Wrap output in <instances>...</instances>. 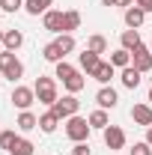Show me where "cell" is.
I'll use <instances>...</instances> for the list:
<instances>
[{
  "label": "cell",
  "mask_w": 152,
  "mask_h": 155,
  "mask_svg": "<svg viewBox=\"0 0 152 155\" xmlns=\"http://www.w3.org/2000/svg\"><path fill=\"white\" fill-rule=\"evenodd\" d=\"M90 119H84V116H69V122H66V134H69V140H75V143H84L87 137H90Z\"/></svg>",
  "instance_id": "6da1fadb"
},
{
  "label": "cell",
  "mask_w": 152,
  "mask_h": 155,
  "mask_svg": "<svg viewBox=\"0 0 152 155\" xmlns=\"http://www.w3.org/2000/svg\"><path fill=\"white\" fill-rule=\"evenodd\" d=\"M0 75L9 78V81H18L24 75V66H21V60L15 57V51H3L0 54Z\"/></svg>",
  "instance_id": "7a4b0ae2"
},
{
  "label": "cell",
  "mask_w": 152,
  "mask_h": 155,
  "mask_svg": "<svg viewBox=\"0 0 152 155\" xmlns=\"http://www.w3.org/2000/svg\"><path fill=\"white\" fill-rule=\"evenodd\" d=\"M36 98L42 104H51L54 107V101H57V87H54V81L51 78H36Z\"/></svg>",
  "instance_id": "3957f363"
},
{
  "label": "cell",
  "mask_w": 152,
  "mask_h": 155,
  "mask_svg": "<svg viewBox=\"0 0 152 155\" xmlns=\"http://www.w3.org/2000/svg\"><path fill=\"white\" fill-rule=\"evenodd\" d=\"M78 107H81V101H78V98L72 96V93H69V96H63V98H57V101H54V107H51V110H54V114H57L60 119H69V116H75V114H78Z\"/></svg>",
  "instance_id": "277c9868"
},
{
  "label": "cell",
  "mask_w": 152,
  "mask_h": 155,
  "mask_svg": "<svg viewBox=\"0 0 152 155\" xmlns=\"http://www.w3.org/2000/svg\"><path fill=\"white\" fill-rule=\"evenodd\" d=\"M33 101H36V90H30V87H15V90H12V104H15V107L30 110Z\"/></svg>",
  "instance_id": "5b68a950"
},
{
  "label": "cell",
  "mask_w": 152,
  "mask_h": 155,
  "mask_svg": "<svg viewBox=\"0 0 152 155\" xmlns=\"http://www.w3.org/2000/svg\"><path fill=\"white\" fill-rule=\"evenodd\" d=\"M131 66L137 69V72H149V69H152V51L143 48V45L134 48V51H131Z\"/></svg>",
  "instance_id": "8992f818"
},
{
  "label": "cell",
  "mask_w": 152,
  "mask_h": 155,
  "mask_svg": "<svg viewBox=\"0 0 152 155\" xmlns=\"http://www.w3.org/2000/svg\"><path fill=\"white\" fill-rule=\"evenodd\" d=\"M104 146L107 149H122L125 146V131L119 125H107L104 128Z\"/></svg>",
  "instance_id": "52a82bcc"
},
{
  "label": "cell",
  "mask_w": 152,
  "mask_h": 155,
  "mask_svg": "<svg viewBox=\"0 0 152 155\" xmlns=\"http://www.w3.org/2000/svg\"><path fill=\"white\" fill-rule=\"evenodd\" d=\"M42 24H45V30H48V33H63V12L48 9V12L42 15Z\"/></svg>",
  "instance_id": "ba28073f"
},
{
  "label": "cell",
  "mask_w": 152,
  "mask_h": 155,
  "mask_svg": "<svg viewBox=\"0 0 152 155\" xmlns=\"http://www.w3.org/2000/svg\"><path fill=\"white\" fill-rule=\"evenodd\" d=\"M95 101H98L101 110H107V107H116L119 98H116V90H114V87H101V90L95 93Z\"/></svg>",
  "instance_id": "9c48e42d"
},
{
  "label": "cell",
  "mask_w": 152,
  "mask_h": 155,
  "mask_svg": "<svg viewBox=\"0 0 152 155\" xmlns=\"http://www.w3.org/2000/svg\"><path fill=\"white\" fill-rule=\"evenodd\" d=\"M131 119L137 125H146V128H149L152 125V107L149 104H134L131 107Z\"/></svg>",
  "instance_id": "30bf717a"
},
{
  "label": "cell",
  "mask_w": 152,
  "mask_h": 155,
  "mask_svg": "<svg viewBox=\"0 0 152 155\" xmlns=\"http://www.w3.org/2000/svg\"><path fill=\"white\" fill-rule=\"evenodd\" d=\"M78 63H81V69H84L87 75H93L95 69H98V63H101V60H98V54H95V51H90V48H87V51L78 57Z\"/></svg>",
  "instance_id": "8fae6325"
},
{
  "label": "cell",
  "mask_w": 152,
  "mask_h": 155,
  "mask_svg": "<svg viewBox=\"0 0 152 155\" xmlns=\"http://www.w3.org/2000/svg\"><path fill=\"white\" fill-rule=\"evenodd\" d=\"M143 21H146V12H143L140 6H128V9H125V24H128V30H137Z\"/></svg>",
  "instance_id": "7c38bea8"
},
{
  "label": "cell",
  "mask_w": 152,
  "mask_h": 155,
  "mask_svg": "<svg viewBox=\"0 0 152 155\" xmlns=\"http://www.w3.org/2000/svg\"><path fill=\"white\" fill-rule=\"evenodd\" d=\"M140 75H143V72H137L134 66H125V69H122V87L137 90V87H140Z\"/></svg>",
  "instance_id": "4fadbf2b"
},
{
  "label": "cell",
  "mask_w": 152,
  "mask_h": 155,
  "mask_svg": "<svg viewBox=\"0 0 152 155\" xmlns=\"http://www.w3.org/2000/svg\"><path fill=\"white\" fill-rule=\"evenodd\" d=\"M57 125H60V116L54 114V110H48V114L39 116V128H42V131H48V134H51V131H57Z\"/></svg>",
  "instance_id": "5bb4252c"
},
{
  "label": "cell",
  "mask_w": 152,
  "mask_h": 155,
  "mask_svg": "<svg viewBox=\"0 0 152 155\" xmlns=\"http://www.w3.org/2000/svg\"><path fill=\"white\" fill-rule=\"evenodd\" d=\"M42 57L48 60V63H60V60L66 57V54H63V48H60V45H57V39H54L51 45H45V48H42Z\"/></svg>",
  "instance_id": "9a60e30c"
},
{
  "label": "cell",
  "mask_w": 152,
  "mask_h": 155,
  "mask_svg": "<svg viewBox=\"0 0 152 155\" xmlns=\"http://www.w3.org/2000/svg\"><path fill=\"white\" fill-rule=\"evenodd\" d=\"M78 27H81V12H78V9L63 12V30H66V33H72V30H78Z\"/></svg>",
  "instance_id": "2e32d148"
},
{
  "label": "cell",
  "mask_w": 152,
  "mask_h": 155,
  "mask_svg": "<svg viewBox=\"0 0 152 155\" xmlns=\"http://www.w3.org/2000/svg\"><path fill=\"white\" fill-rule=\"evenodd\" d=\"M3 45H6V51H18L21 45H24V36H21V30H6V36H3Z\"/></svg>",
  "instance_id": "e0dca14e"
},
{
  "label": "cell",
  "mask_w": 152,
  "mask_h": 155,
  "mask_svg": "<svg viewBox=\"0 0 152 155\" xmlns=\"http://www.w3.org/2000/svg\"><path fill=\"white\" fill-rule=\"evenodd\" d=\"M51 3H54V0H27L24 9H27L30 15H45V12L51 9Z\"/></svg>",
  "instance_id": "ac0fdd59"
},
{
  "label": "cell",
  "mask_w": 152,
  "mask_h": 155,
  "mask_svg": "<svg viewBox=\"0 0 152 155\" xmlns=\"http://www.w3.org/2000/svg\"><path fill=\"white\" fill-rule=\"evenodd\" d=\"M90 78H95L98 84H107V81L114 78V63H98V69H95Z\"/></svg>",
  "instance_id": "d6986e66"
},
{
  "label": "cell",
  "mask_w": 152,
  "mask_h": 155,
  "mask_svg": "<svg viewBox=\"0 0 152 155\" xmlns=\"http://www.w3.org/2000/svg\"><path fill=\"white\" fill-rule=\"evenodd\" d=\"M111 63H114V69H125V66H131V51H125V48H119L111 54Z\"/></svg>",
  "instance_id": "ffe728a7"
},
{
  "label": "cell",
  "mask_w": 152,
  "mask_h": 155,
  "mask_svg": "<svg viewBox=\"0 0 152 155\" xmlns=\"http://www.w3.org/2000/svg\"><path fill=\"white\" fill-rule=\"evenodd\" d=\"M15 125H18L21 131H33V128L39 125V119L30 114V110H21V116H18V122H15Z\"/></svg>",
  "instance_id": "44dd1931"
},
{
  "label": "cell",
  "mask_w": 152,
  "mask_h": 155,
  "mask_svg": "<svg viewBox=\"0 0 152 155\" xmlns=\"http://www.w3.org/2000/svg\"><path fill=\"white\" fill-rule=\"evenodd\" d=\"M140 45H143V42H140V33H137V30H125V33H122V48H125V51H134V48H140Z\"/></svg>",
  "instance_id": "7402d4cb"
},
{
  "label": "cell",
  "mask_w": 152,
  "mask_h": 155,
  "mask_svg": "<svg viewBox=\"0 0 152 155\" xmlns=\"http://www.w3.org/2000/svg\"><path fill=\"white\" fill-rule=\"evenodd\" d=\"M63 87H66V90H69V93L75 96V93H81V90L87 87V81H84V78H81V75H78V72H75V75L69 78V81H63Z\"/></svg>",
  "instance_id": "603a6c76"
},
{
  "label": "cell",
  "mask_w": 152,
  "mask_h": 155,
  "mask_svg": "<svg viewBox=\"0 0 152 155\" xmlns=\"http://www.w3.org/2000/svg\"><path fill=\"white\" fill-rule=\"evenodd\" d=\"M12 155H33V143L30 140H24V137H18L15 143H12V149H9Z\"/></svg>",
  "instance_id": "cb8c5ba5"
},
{
  "label": "cell",
  "mask_w": 152,
  "mask_h": 155,
  "mask_svg": "<svg viewBox=\"0 0 152 155\" xmlns=\"http://www.w3.org/2000/svg\"><path fill=\"white\" fill-rule=\"evenodd\" d=\"M87 48H90V51H95V54H104V51H107V39H104V36H90Z\"/></svg>",
  "instance_id": "d4e9b609"
},
{
  "label": "cell",
  "mask_w": 152,
  "mask_h": 155,
  "mask_svg": "<svg viewBox=\"0 0 152 155\" xmlns=\"http://www.w3.org/2000/svg\"><path fill=\"white\" fill-rule=\"evenodd\" d=\"M72 75H75V66H69L66 60H60V63H57V75H54V78H60V81H69Z\"/></svg>",
  "instance_id": "484cf974"
},
{
  "label": "cell",
  "mask_w": 152,
  "mask_h": 155,
  "mask_svg": "<svg viewBox=\"0 0 152 155\" xmlns=\"http://www.w3.org/2000/svg\"><path fill=\"white\" fill-rule=\"evenodd\" d=\"M90 125L104 131V128H107V114H104V110H95V114H90Z\"/></svg>",
  "instance_id": "4316f807"
},
{
  "label": "cell",
  "mask_w": 152,
  "mask_h": 155,
  "mask_svg": "<svg viewBox=\"0 0 152 155\" xmlns=\"http://www.w3.org/2000/svg\"><path fill=\"white\" fill-rule=\"evenodd\" d=\"M57 45L63 48V54H72V51H75V36H72V33H63V36L57 39Z\"/></svg>",
  "instance_id": "83f0119b"
},
{
  "label": "cell",
  "mask_w": 152,
  "mask_h": 155,
  "mask_svg": "<svg viewBox=\"0 0 152 155\" xmlns=\"http://www.w3.org/2000/svg\"><path fill=\"white\" fill-rule=\"evenodd\" d=\"M15 140H18V134H15V131H0V149H6V152H9Z\"/></svg>",
  "instance_id": "f1b7e54d"
},
{
  "label": "cell",
  "mask_w": 152,
  "mask_h": 155,
  "mask_svg": "<svg viewBox=\"0 0 152 155\" xmlns=\"http://www.w3.org/2000/svg\"><path fill=\"white\" fill-rule=\"evenodd\" d=\"M21 6H24V0H0V9L3 12H18Z\"/></svg>",
  "instance_id": "f546056e"
},
{
  "label": "cell",
  "mask_w": 152,
  "mask_h": 155,
  "mask_svg": "<svg viewBox=\"0 0 152 155\" xmlns=\"http://www.w3.org/2000/svg\"><path fill=\"white\" fill-rule=\"evenodd\" d=\"M131 155H152V146H149V143H134Z\"/></svg>",
  "instance_id": "4dcf8cb0"
},
{
  "label": "cell",
  "mask_w": 152,
  "mask_h": 155,
  "mask_svg": "<svg viewBox=\"0 0 152 155\" xmlns=\"http://www.w3.org/2000/svg\"><path fill=\"white\" fill-rule=\"evenodd\" d=\"M72 155H93V149H90V143L84 140V143H75V149H72Z\"/></svg>",
  "instance_id": "1f68e13d"
},
{
  "label": "cell",
  "mask_w": 152,
  "mask_h": 155,
  "mask_svg": "<svg viewBox=\"0 0 152 155\" xmlns=\"http://www.w3.org/2000/svg\"><path fill=\"white\" fill-rule=\"evenodd\" d=\"M134 6H140L143 12H152V0H134Z\"/></svg>",
  "instance_id": "d6a6232c"
},
{
  "label": "cell",
  "mask_w": 152,
  "mask_h": 155,
  "mask_svg": "<svg viewBox=\"0 0 152 155\" xmlns=\"http://www.w3.org/2000/svg\"><path fill=\"white\" fill-rule=\"evenodd\" d=\"M131 3H134V0H114V6H125V9H128Z\"/></svg>",
  "instance_id": "836d02e7"
},
{
  "label": "cell",
  "mask_w": 152,
  "mask_h": 155,
  "mask_svg": "<svg viewBox=\"0 0 152 155\" xmlns=\"http://www.w3.org/2000/svg\"><path fill=\"white\" fill-rule=\"evenodd\" d=\"M146 143H149V146H152V125H149V128H146Z\"/></svg>",
  "instance_id": "e575fe53"
},
{
  "label": "cell",
  "mask_w": 152,
  "mask_h": 155,
  "mask_svg": "<svg viewBox=\"0 0 152 155\" xmlns=\"http://www.w3.org/2000/svg\"><path fill=\"white\" fill-rule=\"evenodd\" d=\"M3 36H6V33H3V30H0V45H3Z\"/></svg>",
  "instance_id": "d590c367"
},
{
  "label": "cell",
  "mask_w": 152,
  "mask_h": 155,
  "mask_svg": "<svg viewBox=\"0 0 152 155\" xmlns=\"http://www.w3.org/2000/svg\"><path fill=\"white\" fill-rule=\"evenodd\" d=\"M149 101H152V87H149Z\"/></svg>",
  "instance_id": "8d00e7d4"
},
{
  "label": "cell",
  "mask_w": 152,
  "mask_h": 155,
  "mask_svg": "<svg viewBox=\"0 0 152 155\" xmlns=\"http://www.w3.org/2000/svg\"><path fill=\"white\" fill-rule=\"evenodd\" d=\"M0 78H3V75H0Z\"/></svg>",
  "instance_id": "74e56055"
}]
</instances>
